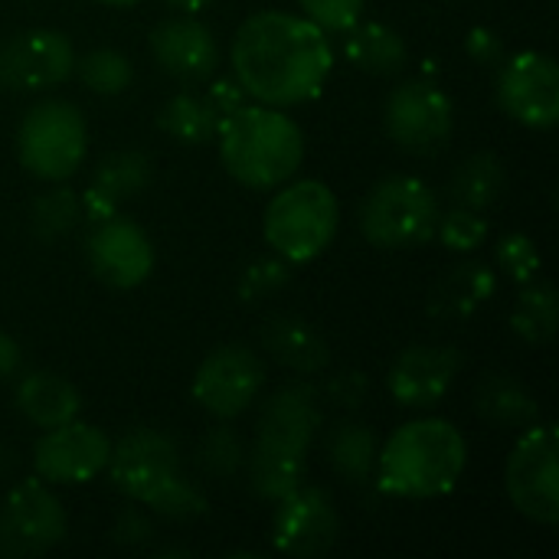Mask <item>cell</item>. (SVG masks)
<instances>
[{
	"mask_svg": "<svg viewBox=\"0 0 559 559\" xmlns=\"http://www.w3.org/2000/svg\"><path fill=\"white\" fill-rule=\"evenodd\" d=\"M229 62L246 95L272 108H292L324 92L334 49L324 29L308 16L262 10L236 29Z\"/></svg>",
	"mask_w": 559,
	"mask_h": 559,
	"instance_id": "obj_1",
	"label": "cell"
},
{
	"mask_svg": "<svg viewBox=\"0 0 559 559\" xmlns=\"http://www.w3.org/2000/svg\"><path fill=\"white\" fill-rule=\"evenodd\" d=\"M321 423V393L305 380L288 383L265 400L255 442L246 452L249 485L262 501H278L301 485Z\"/></svg>",
	"mask_w": 559,
	"mask_h": 559,
	"instance_id": "obj_2",
	"label": "cell"
},
{
	"mask_svg": "<svg viewBox=\"0 0 559 559\" xmlns=\"http://www.w3.org/2000/svg\"><path fill=\"white\" fill-rule=\"evenodd\" d=\"M468 465L465 436L439 416L400 426L377 452V488L390 498L429 501L455 491Z\"/></svg>",
	"mask_w": 559,
	"mask_h": 559,
	"instance_id": "obj_3",
	"label": "cell"
},
{
	"mask_svg": "<svg viewBox=\"0 0 559 559\" xmlns=\"http://www.w3.org/2000/svg\"><path fill=\"white\" fill-rule=\"evenodd\" d=\"M219 160L233 180L252 190H272L292 180L305 160L301 128L272 105H239L219 118Z\"/></svg>",
	"mask_w": 559,
	"mask_h": 559,
	"instance_id": "obj_4",
	"label": "cell"
},
{
	"mask_svg": "<svg viewBox=\"0 0 559 559\" xmlns=\"http://www.w3.org/2000/svg\"><path fill=\"white\" fill-rule=\"evenodd\" d=\"M108 478L128 501L174 521L203 518L210 508L203 491L187 481L177 442L157 429H131L121 436L111 445Z\"/></svg>",
	"mask_w": 559,
	"mask_h": 559,
	"instance_id": "obj_5",
	"label": "cell"
},
{
	"mask_svg": "<svg viewBox=\"0 0 559 559\" xmlns=\"http://www.w3.org/2000/svg\"><path fill=\"white\" fill-rule=\"evenodd\" d=\"M341 206L328 183L295 180L282 187L265 206L262 233L275 255L292 265L318 259L337 236Z\"/></svg>",
	"mask_w": 559,
	"mask_h": 559,
	"instance_id": "obj_6",
	"label": "cell"
},
{
	"mask_svg": "<svg viewBox=\"0 0 559 559\" xmlns=\"http://www.w3.org/2000/svg\"><path fill=\"white\" fill-rule=\"evenodd\" d=\"M436 190L409 174H393L373 183L360 203V233L377 249H416L436 236L439 223Z\"/></svg>",
	"mask_w": 559,
	"mask_h": 559,
	"instance_id": "obj_7",
	"label": "cell"
},
{
	"mask_svg": "<svg viewBox=\"0 0 559 559\" xmlns=\"http://www.w3.org/2000/svg\"><path fill=\"white\" fill-rule=\"evenodd\" d=\"M88 151V128L82 111L66 98H46L36 102L16 131V154L26 174L62 183L69 180Z\"/></svg>",
	"mask_w": 559,
	"mask_h": 559,
	"instance_id": "obj_8",
	"label": "cell"
},
{
	"mask_svg": "<svg viewBox=\"0 0 559 559\" xmlns=\"http://www.w3.org/2000/svg\"><path fill=\"white\" fill-rule=\"evenodd\" d=\"M559 439L557 426L537 423L524 429L504 465V488L511 504L540 527L559 524Z\"/></svg>",
	"mask_w": 559,
	"mask_h": 559,
	"instance_id": "obj_9",
	"label": "cell"
},
{
	"mask_svg": "<svg viewBox=\"0 0 559 559\" xmlns=\"http://www.w3.org/2000/svg\"><path fill=\"white\" fill-rule=\"evenodd\" d=\"M383 124L396 147L409 154H436L452 138L455 108L432 79H409L390 92Z\"/></svg>",
	"mask_w": 559,
	"mask_h": 559,
	"instance_id": "obj_10",
	"label": "cell"
},
{
	"mask_svg": "<svg viewBox=\"0 0 559 559\" xmlns=\"http://www.w3.org/2000/svg\"><path fill=\"white\" fill-rule=\"evenodd\" d=\"M66 511L46 481L29 478L7 491L0 504V557H36L66 540Z\"/></svg>",
	"mask_w": 559,
	"mask_h": 559,
	"instance_id": "obj_11",
	"label": "cell"
},
{
	"mask_svg": "<svg viewBox=\"0 0 559 559\" xmlns=\"http://www.w3.org/2000/svg\"><path fill=\"white\" fill-rule=\"evenodd\" d=\"M498 105L524 128L544 131L559 121V66L550 52H514L498 72Z\"/></svg>",
	"mask_w": 559,
	"mask_h": 559,
	"instance_id": "obj_12",
	"label": "cell"
},
{
	"mask_svg": "<svg viewBox=\"0 0 559 559\" xmlns=\"http://www.w3.org/2000/svg\"><path fill=\"white\" fill-rule=\"evenodd\" d=\"M262 386V360L242 344H226L200 364L193 377V400L216 419H236L259 400Z\"/></svg>",
	"mask_w": 559,
	"mask_h": 559,
	"instance_id": "obj_13",
	"label": "cell"
},
{
	"mask_svg": "<svg viewBox=\"0 0 559 559\" xmlns=\"http://www.w3.org/2000/svg\"><path fill=\"white\" fill-rule=\"evenodd\" d=\"M111 439L92 426L69 419L56 429H43L33 445V468L46 485H85L108 468Z\"/></svg>",
	"mask_w": 559,
	"mask_h": 559,
	"instance_id": "obj_14",
	"label": "cell"
},
{
	"mask_svg": "<svg viewBox=\"0 0 559 559\" xmlns=\"http://www.w3.org/2000/svg\"><path fill=\"white\" fill-rule=\"evenodd\" d=\"M272 514V544L278 554L311 559L328 554L341 534V518L328 491L298 485L285 498L275 501Z\"/></svg>",
	"mask_w": 559,
	"mask_h": 559,
	"instance_id": "obj_15",
	"label": "cell"
},
{
	"mask_svg": "<svg viewBox=\"0 0 559 559\" xmlns=\"http://www.w3.org/2000/svg\"><path fill=\"white\" fill-rule=\"evenodd\" d=\"M85 252L92 275L115 292L138 288L154 272V246L147 233L121 213L92 223Z\"/></svg>",
	"mask_w": 559,
	"mask_h": 559,
	"instance_id": "obj_16",
	"label": "cell"
},
{
	"mask_svg": "<svg viewBox=\"0 0 559 559\" xmlns=\"http://www.w3.org/2000/svg\"><path fill=\"white\" fill-rule=\"evenodd\" d=\"M459 370H462V354L455 347L416 344V347H406L393 360V367L386 373V386L400 406L432 409L449 396Z\"/></svg>",
	"mask_w": 559,
	"mask_h": 559,
	"instance_id": "obj_17",
	"label": "cell"
},
{
	"mask_svg": "<svg viewBox=\"0 0 559 559\" xmlns=\"http://www.w3.org/2000/svg\"><path fill=\"white\" fill-rule=\"evenodd\" d=\"M75 49L59 29H26L0 56V75L23 88H49L72 75Z\"/></svg>",
	"mask_w": 559,
	"mask_h": 559,
	"instance_id": "obj_18",
	"label": "cell"
},
{
	"mask_svg": "<svg viewBox=\"0 0 559 559\" xmlns=\"http://www.w3.org/2000/svg\"><path fill=\"white\" fill-rule=\"evenodd\" d=\"M151 52L167 75L183 82L210 79L219 62L216 39L197 16H170L157 23L151 29Z\"/></svg>",
	"mask_w": 559,
	"mask_h": 559,
	"instance_id": "obj_19",
	"label": "cell"
},
{
	"mask_svg": "<svg viewBox=\"0 0 559 559\" xmlns=\"http://www.w3.org/2000/svg\"><path fill=\"white\" fill-rule=\"evenodd\" d=\"M151 174H154V164L144 151H118V154H108L88 187L82 190L79 203H82V216L88 223H98V219H108L121 210V203H128L131 197H138L147 183H151Z\"/></svg>",
	"mask_w": 559,
	"mask_h": 559,
	"instance_id": "obj_20",
	"label": "cell"
},
{
	"mask_svg": "<svg viewBox=\"0 0 559 559\" xmlns=\"http://www.w3.org/2000/svg\"><path fill=\"white\" fill-rule=\"evenodd\" d=\"M498 292V275L485 262H462L449 269L429 292V314L439 321H465Z\"/></svg>",
	"mask_w": 559,
	"mask_h": 559,
	"instance_id": "obj_21",
	"label": "cell"
},
{
	"mask_svg": "<svg viewBox=\"0 0 559 559\" xmlns=\"http://www.w3.org/2000/svg\"><path fill=\"white\" fill-rule=\"evenodd\" d=\"M262 347L272 360H278L285 370L298 377H314L331 364L328 341L301 318L295 314H275L262 328Z\"/></svg>",
	"mask_w": 559,
	"mask_h": 559,
	"instance_id": "obj_22",
	"label": "cell"
},
{
	"mask_svg": "<svg viewBox=\"0 0 559 559\" xmlns=\"http://www.w3.org/2000/svg\"><path fill=\"white\" fill-rule=\"evenodd\" d=\"M16 409L36 429H56L69 419H79L82 396L66 377L52 370H33L16 383Z\"/></svg>",
	"mask_w": 559,
	"mask_h": 559,
	"instance_id": "obj_23",
	"label": "cell"
},
{
	"mask_svg": "<svg viewBox=\"0 0 559 559\" xmlns=\"http://www.w3.org/2000/svg\"><path fill=\"white\" fill-rule=\"evenodd\" d=\"M475 409H478V416H485L491 426H501V429L524 432L540 423V406H537L534 393L508 373H491L478 383Z\"/></svg>",
	"mask_w": 559,
	"mask_h": 559,
	"instance_id": "obj_24",
	"label": "cell"
},
{
	"mask_svg": "<svg viewBox=\"0 0 559 559\" xmlns=\"http://www.w3.org/2000/svg\"><path fill=\"white\" fill-rule=\"evenodd\" d=\"M344 52L357 69H364L370 75H396V72H403V66L409 59V49L393 26L360 23V20L347 29Z\"/></svg>",
	"mask_w": 559,
	"mask_h": 559,
	"instance_id": "obj_25",
	"label": "cell"
},
{
	"mask_svg": "<svg viewBox=\"0 0 559 559\" xmlns=\"http://www.w3.org/2000/svg\"><path fill=\"white\" fill-rule=\"evenodd\" d=\"M504 183H508L504 160L491 151H478L459 164V170L449 183V193H452L455 206H468V210L481 213L501 197Z\"/></svg>",
	"mask_w": 559,
	"mask_h": 559,
	"instance_id": "obj_26",
	"label": "cell"
},
{
	"mask_svg": "<svg viewBox=\"0 0 559 559\" xmlns=\"http://www.w3.org/2000/svg\"><path fill=\"white\" fill-rule=\"evenodd\" d=\"M377 436L370 426H360V423H341L331 439H328V459H331V468L354 481V485H364L373 478V468H377Z\"/></svg>",
	"mask_w": 559,
	"mask_h": 559,
	"instance_id": "obj_27",
	"label": "cell"
},
{
	"mask_svg": "<svg viewBox=\"0 0 559 559\" xmlns=\"http://www.w3.org/2000/svg\"><path fill=\"white\" fill-rule=\"evenodd\" d=\"M160 131H167L174 141L180 144H206L216 138L219 128V115L216 108L206 102V95H193V92H177L174 98H167V105L157 115Z\"/></svg>",
	"mask_w": 559,
	"mask_h": 559,
	"instance_id": "obj_28",
	"label": "cell"
},
{
	"mask_svg": "<svg viewBox=\"0 0 559 559\" xmlns=\"http://www.w3.org/2000/svg\"><path fill=\"white\" fill-rule=\"evenodd\" d=\"M559 321L557 292L550 282H527L518 295V305L511 311V331L527 344H547L554 341Z\"/></svg>",
	"mask_w": 559,
	"mask_h": 559,
	"instance_id": "obj_29",
	"label": "cell"
},
{
	"mask_svg": "<svg viewBox=\"0 0 559 559\" xmlns=\"http://www.w3.org/2000/svg\"><path fill=\"white\" fill-rule=\"evenodd\" d=\"M79 219H82V203L79 193L69 187H52L29 203V229L43 242L66 236L69 229H75Z\"/></svg>",
	"mask_w": 559,
	"mask_h": 559,
	"instance_id": "obj_30",
	"label": "cell"
},
{
	"mask_svg": "<svg viewBox=\"0 0 559 559\" xmlns=\"http://www.w3.org/2000/svg\"><path fill=\"white\" fill-rule=\"evenodd\" d=\"M75 72L82 79L85 88H92L95 95H121L131 79V59L118 49H92L82 59H75Z\"/></svg>",
	"mask_w": 559,
	"mask_h": 559,
	"instance_id": "obj_31",
	"label": "cell"
},
{
	"mask_svg": "<svg viewBox=\"0 0 559 559\" xmlns=\"http://www.w3.org/2000/svg\"><path fill=\"white\" fill-rule=\"evenodd\" d=\"M200 465L213 478H236L246 468V445H242V439L233 429H226V426L210 429L203 436V442H200Z\"/></svg>",
	"mask_w": 559,
	"mask_h": 559,
	"instance_id": "obj_32",
	"label": "cell"
},
{
	"mask_svg": "<svg viewBox=\"0 0 559 559\" xmlns=\"http://www.w3.org/2000/svg\"><path fill=\"white\" fill-rule=\"evenodd\" d=\"M436 236H439L442 246L452 249V252H475V249L488 239V223L481 219L478 210L452 206L449 213H439Z\"/></svg>",
	"mask_w": 559,
	"mask_h": 559,
	"instance_id": "obj_33",
	"label": "cell"
},
{
	"mask_svg": "<svg viewBox=\"0 0 559 559\" xmlns=\"http://www.w3.org/2000/svg\"><path fill=\"white\" fill-rule=\"evenodd\" d=\"M495 259H498V269L518 285H527L540 275V249L524 233L501 236V242L495 246Z\"/></svg>",
	"mask_w": 559,
	"mask_h": 559,
	"instance_id": "obj_34",
	"label": "cell"
},
{
	"mask_svg": "<svg viewBox=\"0 0 559 559\" xmlns=\"http://www.w3.org/2000/svg\"><path fill=\"white\" fill-rule=\"evenodd\" d=\"M288 282H292V262H285L282 255L255 259L239 275V298L242 301H262V298L282 292Z\"/></svg>",
	"mask_w": 559,
	"mask_h": 559,
	"instance_id": "obj_35",
	"label": "cell"
},
{
	"mask_svg": "<svg viewBox=\"0 0 559 559\" xmlns=\"http://www.w3.org/2000/svg\"><path fill=\"white\" fill-rule=\"evenodd\" d=\"M298 3L305 16L318 23L324 33H347L360 20L367 0H298Z\"/></svg>",
	"mask_w": 559,
	"mask_h": 559,
	"instance_id": "obj_36",
	"label": "cell"
},
{
	"mask_svg": "<svg viewBox=\"0 0 559 559\" xmlns=\"http://www.w3.org/2000/svg\"><path fill=\"white\" fill-rule=\"evenodd\" d=\"M370 393V380L364 370H341L328 380L324 396L337 406V409H360L364 400Z\"/></svg>",
	"mask_w": 559,
	"mask_h": 559,
	"instance_id": "obj_37",
	"label": "cell"
},
{
	"mask_svg": "<svg viewBox=\"0 0 559 559\" xmlns=\"http://www.w3.org/2000/svg\"><path fill=\"white\" fill-rule=\"evenodd\" d=\"M465 49H468V56H472L475 62H481V66H495V62L504 59V43H501V36H498L495 29H488V26H475V29L465 36Z\"/></svg>",
	"mask_w": 559,
	"mask_h": 559,
	"instance_id": "obj_38",
	"label": "cell"
},
{
	"mask_svg": "<svg viewBox=\"0 0 559 559\" xmlns=\"http://www.w3.org/2000/svg\"><path fill=\"white\" fill-rule=\"evenodd\" d=\"M151 534H154V527H151V521H147L138 508H124V511L118 514V521H115V531H111V537H115L118 544H128V547L147 544Z\"/></svg>",
	"mask_w": 559,
	"mask_h": 559,
	"instance_id": "obj_39",
	"label": "cell"
},
{
	"mask_svg": "<svg viewBox=\"0 0 559 559\" xmlns=\"http://www.w3.org/2000/svg\"><path fill=\"white\" fill-rule=\"evenodd\" d=\"M206 102H210V105L216 108V115L223 118V115L236 111V108L246 102V88L239 85L236 75H219V79L206 88Z\"/></svg>",
	"mask_w": 559,
	"mask_h": 559,
	"instance_id": "obj_40",
	"label": "cell"
},
{
	"mask_svg": "<svg viewBox=\"0 0 559 559\" xmlns=\"http://www.w3.org/2000/svg\"><path fill=\"white\" fill-rule=\"evenodd\" d=\"M20 367H23V350H20V344H16L10 334H0V380L16 377Z\"/></svg>",
	"mask_w": 559,
	"mask_h": 559,
	"instance_id": "obj_41",
	"label": "cell"
},
{
	"mask_svg": "<svg viewBox=\"0 0 559 559\" xmlns=\"http://www.w3.org/2000/svg\"><path fill=\"white\" fill-rule=\"evenodd\" d=\"M170 7H177V10H187V13H197V10H203L206 3H213V0H167Z\"/></svg>",
	"mask_w": 559,
	"mask_h": 559,
	"instance_id": "obj_42",
	"label": "cell"
},
{
	"mask_svg": "<svg viewBox=\"0 0 559 559\" xmlns=\"http://www.w3.org/2000/svg\"><path fill=\"white\" fill-rule=\"evenodd\" d=\"M10 468H13V449H3L0 445V475L10 472Z\"/></svg>",
	"mask_w": 559,
	"mask_h": 559,
	"instance_id": "obj_43",
	"label": "cell"
},
{
	"mask_svg": "<svg viewBox=\"0 0 559 559\" xmlns=\"http://www.w3.org/2000/svg\"><path fill=\"white\" fill-rule=\"evenodd\" d=\"M98 3H108V7H131V3H138V0H98Z\"/></svg>",
	"mask_w": 559,
	"mask_h": 559,
	"instance_id": "obj_44",
	"label": "cell"
}]
</instances>
